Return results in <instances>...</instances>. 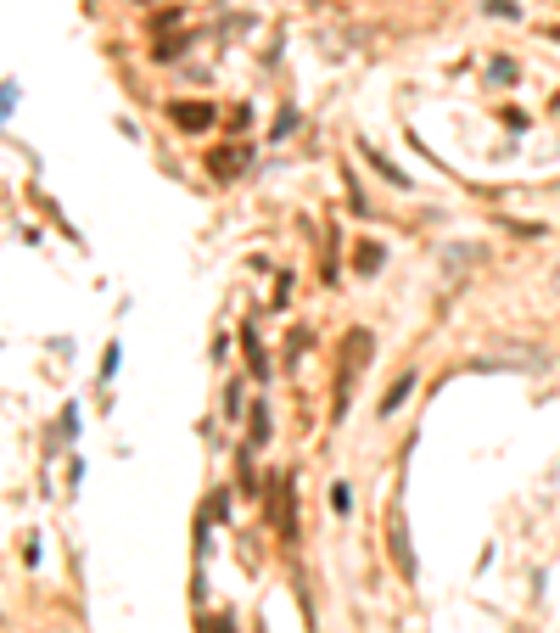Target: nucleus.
<instances>
[{
  "label": "nucleus",
  "mask_w": 560,
  "mask_h": 633,
  "mask_svg": "<svg viewBox=\"0 0 560 633\" xmlns=\"http://www.w3.org/2000/svg\"><path fill=\"white\" fill-rule=\"evenodd\" d=\"M169 118L180 123L185 135H207V130H213V107H207V101H169Z\"/></svg>",
  "instance_id": "1"
},
{
  "label": "nucleus",
  "mask_w": 560,
  "mask_h": 633,
  "mask_svg": "<svg viewBox=\"0 0 560 633\" xmlns=\"http://www.w3.org/2000/svg\"><path fill=\"white\" fill-rule=\"evenodd\" d=\"M207 168H213V180H236L247 168V152H236V146H213V152H207Z\"/></svg>",
  "instance_id": "2"
},
{
  "label": "nucleus",
  "mask_w": 560,
  "mask_h": 633,
  "mask_svg": "<svg viewBox=\"0 0 560 633\" xmlns=\"http://www.w3.org/2000/svg\"><path fill=\"white\" fill-rule=\"evenodd\" d=\"M387 544H392V561H398V572H404V578H414V555H409V527H404V516H392Z\"/></svg>",
  "instance_id": "3"
},
{
  "label": "nucleus",
  "mask_w": 560,
  "mask_h": 633,
  "mask_svg": "<svg viewBox=\"0 0 560 633\" xmlns=\"http://www.w3.org/2000/svg\"><path fill=\"white\" fill-rule=\"evenodd\" d=\"M364 359H370V331H347V382L364 370Z\"/></svg>",
  "instance_id": "4"
},
{
  "label": "nucleus",
  "mask_w": 560,
  "mask_h": 633,
  "mask_svg": "<svg viewBox=\"0 0 560 633\" xmlns=\"http://www.w3.org/2000/svg\"><path fill=\"white\" fill-rule=\"evenodd\" d=\"M409 387H414V370H404L398 382H392V392L381 398V415H398V409H404V398H409Z\"/></svg>",
  "instance_id": "5"
},
{
  "label": "nucleus",
  "mask_w": 560,
  "mask_h": 633,
  "mask_svg": "<svg viewBox=\"0 0 560 633\" xmlns=\"http://www.w3.org/2000/svg\"><path fill=\"white\" fill-rule=\"evenodd\" d=\"M376 264H381V247L364 241V247H359V269H376Z\"/></svg>",
  "instance_id": "6"
},
{
  "label": "nucleus",
  "mask_w": 560,
  "mask_h": 633,
  "mask_svg": "<svg viewBox=\"0 0 560 633\" xmlns=\"http://www.w3.org/2000/svg\"><path fill=\"white\" fill-rule=\"evenodd\" d=\"M555 291H560V264H555Z\"/></svg>",
  "instance_id": "7"
}]
</instances>
